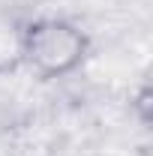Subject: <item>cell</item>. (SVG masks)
Segmentation results:
<instances>
[{
	"instance_id": "6da1fadb",
	"label": "cell",
	"mask_w": 153,
	"mask_h": 156,
	"mask_svg": "<svg viewBox=\"0 0 153 156\" xmlns=\"http://www.w3.org/2000/svg\"><path fill=\"white\" fill-rule=\"evenodd\" d=\"M18 54L24 66L39 78H66L90 54V36L69 18L42 15L30 18L18 30Z\"/></svg>"
}]
</instances>
